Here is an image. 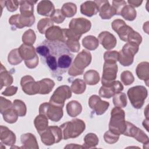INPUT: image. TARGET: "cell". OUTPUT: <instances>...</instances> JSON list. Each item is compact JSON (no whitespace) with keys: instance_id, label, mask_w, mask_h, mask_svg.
<instances>
[{"instance_id":"cell-47","label":"cell","mask_w":149,"mask_h":149,"mask_svg":"<svg viewBox=\"0 0 149 149\" xmlns=\"http://www.w3.org/2000/svg\"><path fill=\"white\" fill-rule=\"evenodd\" d=\"M50 17H51V19L53 22L58 24L62 23L65 19V16L62 13L61 9H55L54 13L52 14V15Z\"/></svg>"},{"instance_id":"cell-38","label":"cell","mask_w":149,"mask_h":149,"mask_svg":"<svg viewBox=\"0 0 149 149\" xmlns=\"http://www.w3.org/2000/svg\"><path fill=\"white\" fill-rule=\"evenodd\" d=\"M61 11L63 15L67 17H73L77 12V6L72 2H67L63 5Z\"/></svg>"},{"instance_id":"cell-39","label":"cell","mask_w":149,"mask_h":149,"mask_svg":"<svg viewBox=\"0 0 149 149\" xmlns=\"http://www.w3.org/2000/svg\"><path fill=\"white\" fill-rule=\"evenodd\" d=\"M2 115L5 121L9 123H15L17 121L19 116L17 111L13 108V107L4 111Z\"/></svg>"},{"instance_id":"cell-34","label":"cell","mask_w":149,"mask_h":149,"mask_svg":"<svg viewBox=\"0 0 149 149\" xmlns=\"http://www.w3.org/2000/svg\"><path fill=\"white\" fill-rule=\"evenodd\" d=\"M98 144V138L97 136L93 133L87 134L84 138V144L83 147L84 148H95Z\"/></svg>"},{"instance_id":"cell-48","label":"cell","mask_w":149,"mask_h":149,"mask_svg":"<svg viewBox=\"0 0 149 149\" xmlns=\"http://www.w3.org/2000/svg\"><path fill=\"white\" fill-rule=\"evenodd\" d=\"M0 112L1 114L3 113L4 111L12 107V104L10 101L1 97H0Z\"/></svg>"},{"instance_id":"cell-50","label":"cell","mask_w":149,"mask_h":149,"mask_svg":"<svg viewBox=\"0 0 149 149\" xmlns=\"http://www.w3.org/2000/svg\"><path fill=\"white\" fill-rule=\"evenodd\" d=\"M19 5H20V1L15 0L6 1L5 2V6H6L8 10L11 12L16 11L19 7Z\"/></svg>"},{"instance_id":"cell-7","label":"cell","mask_w":149,"mask_h":149,"mask_svg":"<svg viewBox=\"0 0 149 149\" xmlns=\"http://www.w3.org/2000/svg\"><path fill=\"white\" fill-rule=\"evenodd\" d=\"M139 51V45L127 42L122 50L119 52V63L123 66L131 65L134 61V56Z\"/></svg>"},{"instance_id":"cell-43","label":"cell","mask_w":149,"mask_h":149,"mask_svg":"<svg viewBox=\"0 0 149 149\" xmlns=\"http://www.w3.org/2000/svg\"><path fill=\"white\" fill-rule=\"evenodd\" d=\"M13 108L17 111L19 116H24L26 114L27 108L26 104L23 101L20 100H14L13 104Z\"/></svg>"},{"instance_id":"cell-15","label":"cell","mask_w":149,"mask_h":149,"mask_svg":"<svg viewBox=\"0 0 149 149\" xmlns=\"http://www.w3.org/2000/svg\"><path fill=\"white\" fill-rule=\"evenodd\" d=\"M126 130L123 134L126 136L132 137L137 141L144 144H148V137L142 130L129 122L126 121Z\"/></svg>"},{"instance_id":"cell-24","label":"cell","mask_w":149,"mask_h":149,"mask_svg":"<svg viewBox=\"0 0 149 149\" xmlns=\"http://www.w3.org/2000/svg\"><path fill=\"white\" fill-rule=\"evenodd\" d=\"M136 73L137 77L144 81L147 86H148L149 80V63L147 62H142L138 64Z\"/></svg>"},{"instance_id":"cell-53","label":"cell","mask_w":149,"mask_h":149,"mask_svg":"<svg viewBox=\"0 0 149 149\" xmlns=\"http://www.w3.org/2000/svg\"><path fill=\"white\" fill-rule=\"evenodd\" d=\"M65 148H83V146H78L77 144H68L67 145L66 147H65Z\"/></svg>"},{"instance_id":"cell-37","label":"cell","mask_w":149,"mask_h":149,"mask_svg":"<svg viewBox=\"0 0 149 149\" xmlns=\"http://www.w3.org/2000/svg\"><path fill=\"white\" fill-rule=\"evenodd\" d=\"M70 88L74 94H81L85 91L86 84L84 80L80 79H76L72 83Z\"/></svg>"},{"instance_id":"cell-51","label":"cell","mask_w":149,"mask_h":149,"mask_svg":"<svg viewBox=\"0 0 149 149\" xmlns=\"http://www.w3.org/2000/svg\"><path fill=\"white\" fill-rule=\"evenodd\" d=\"M17 87L16 86H9L2 93V94L5 96H12L15 95L17 91Z\"/></svg>"},{"instance_id":"cell-40","label":"cell","mask_w":149,"mask_h":149,"mask_svg":"<svg viewBox=\"0 0 149 149\" xmlns=\"http://www.w3.org/2000/svg\"><path fill=\"white\" fill-rule=\"evenodd\" d=\"M8 62L12 65H16L22 62L23 59L19 54L18 48L12 49L9 52L8 56Z\"/></svg>"},{"instance_id":"cell-23","label":"cell","mask_w":149,"mask_h":149,"mask_svg":"<svg viewBox=\"0 0 149 149\" xmlns=\"http://www.w3.org/2000/svg\"><path fill=\"white\" fill-rule=\"evenodd\" d=\"M80 12L88 17H91L98 12V8L94 1H88L81 3Z\"/></svg>"},{"instance_id":"cell-19","label":"cell","mask_w":149,"mask_h":149,"mask_svg":"<svg viewBox=\"0 0 149 149\" xmlns=\"http://www.w3.org/2000/svg\"><path fill=\"white\" fill-rule=\"evenodd\" d=\"M97 4L100 16L102 19H110L116 15V12L108 1H94Z\"/></svg>"},{"instance_id":"cell-18","label":"cell","mask_w":149,"mask_h":149,"mask_svg":"<svg viewBox=\"0 0 149 149\" xmlns=\"http://www.w3.org/2000/svg\"><path fill=\"white\" fill-rule=\"evenodd\" d=\"M123 90V86L119 81L115 80L111 85L105 86H102L99 90V95L100 97L105 98H110L113 95Z\"/></svg>"},{"instance_id":"cell-27","label":"cell","mask_w":149,"mask_h":149,"mask_svg":"<svg viewBox=\"0 0 149 149\" xmlns=\"http://www.w3.org/2000/svg\"><path fill=\"white\" fill-rule=\"evenodd\" d=\"M37 1H20V12L22 15L25 17H31L34 16V5Z\"/></svg>"},{"instance_id":"cell-8","label":"cell","mask_w":149,"mask_h":149,"mask_svg":"<svg viewBox=\"0 0 149 149\" xmlns=\"http://www.w3.org/2000/svg\"><path fill=\"white\" fill-rule=\"evenodd\" d=\"M39 134L41 141L45 146H51L54 143H58L63 138L62 130L57 126H48Z\"/></svg>"},{"instance_id":"cell-36","label":"cell","mask_w":149,"mask_h":149,"mask_svg":"<svg viewBox=\"0 0 149 149\" xmlns=\"http://www.w3.org/2000/svg\"><path fill=\"white\" fill-rule=\"evenodd\" d=\"M113 104L115 107L125 108L127 105V97L125 93L121 91L118 92L113 95Z\"/></svg>"},{"instance_id":"cell-3","label":"cell","mask_w":149,"mask_h":149,"mask_svg":"<svg viewBox=\"0 0 149 149\" xmlns=\"http://www.w3.org/2000/svg\"><path fill=\"white\" fill-rule=\"evenodd\" d=\"M91 59V53L87 50H82L76 56L68 70V74L72 76L82 74L84 69L90 64Z\"/></svg>"},{"instance_id":"cell-42","label":"cell","mask_w":149,"mask_h":149,"mask_svg":"<svg viewBox=\"0 0 149 149\" xmlns=\"http://www.w3.org/2000/svg\"><path fill=\"white\" fill-rule=\"evenodd\" d=\"M36 40V36L34 31L32 29H29L26 31L22 36V41L27 45H33Z\"/></svg>"},{"instance_id":"cell-44","label":"cell","mask_w":149,"mask_h":149,"mask_svg":"<svg viewBox=\"0 0 149 149\" xmlns=\"http://www.w3.org/2000/svg\"><path fill=\"white\" fill-rule=\"evenodd\" d=\"M104 59L105 62L116 63L119 59V52L116 51H106L104 54Z\"/></svg>"},{"instance_id":"cell-30","label":"cell","mask_w":149,"mask_h":149,"mask_svg":"<svg viewBox=\"0 0 149 149\" xmlns=\"http://www.w3.org/2000/svg\"><path fill=\"white\" fill-rule=\"evenodd\" d=\"M66 111L71 117H76L82 111L81 105L77 101L73 100L66 104Z\"/></svg>"},{"instance_id":"cell-45","label":"cell","mask_w":149,"mask_h":149,"mask_svg":"<svg viewBox=\"0 0 149 149\" xmlns=\"http://www.w3.org/2000/svg\"><path fill=\"white\" fill-rule=\"evenodd\" d=\"M120 79L125 86L132 84L134 81V77L132 73L129 70L123 71L120 74Z\"/></svg>"},{"instance_id":"cell-22","label":"cell","mask_w":149,"mask_h":149,"mask_svg":"<svg viewBox=\"0 0 149 149\" xmlns=\"http://www.w3.org/2000/svg\"><path fill=\"white\" fill-rule=\"evenodd\" d=\"M55 7L53 3L50 1H41L37 7V12L40 15L44 16H51L55 11Z\"/></svg>"},{"instance_id":"cell-52","label":"cell","mask_w":149,"mask_h":149,"mask_svg":"<svg viewBox=\"0 0 149 149\" xmlns=\"http://www.w3.org/2000/svg\"><path fill=\"white\" fill-rule=\"evenodd\" d=\"M143 1H137V0H129L127 1V3L132 7H139L141 5Z\"/></svg>"},{"instance_id":"cell-33","label":"cell","mask_w":149,"mask_h":149,"mask_svg":"<svg viewBox=\"0 0 149 149\" xmlns=\"http://www.w3.org/2000/svg\"><path fill=\"white\" fill-rule=\"evenodd\" d=\"M83 46L88 50L93 51L97 49L99 45L98 40L93 36H86L82 40Z\"/></svg>"},{"instance_id":"cell-20","label":"cell","mask_w":149,"mask_h":149,"mask_svg":"<svg viewBox=\"0 0 149 149\" xmlns=\"http://www.w3.org/2000/svg\"><path fill=\"white\" fill-rule=\"evenodd\" d=\"M98 38L99 42L107 50L114 48L117 43L116 37L110 32L107 31H102L98 35Z\"/></svg>"},{"instance_id":"cell-6","label":"cell","mask_w":149,"mask_h":149,"mask_svg":"<svg viewBox=\"0 0 149 149\" xmlns=\"http://www.w3.org/2000/svg\"><path fill=\"white\" fill-rule=\"evenodd\" d=\"M22 58L24 61V63L29 69H33L38 64V57L36 51L33 45L22 44L18 48Z\"/></svg>"},{"instance_id":"cell-28","label":"cell","mask_w":149,"mask_h":149,"mask_svg":"<svg viewBox=\"0 0 149 149\" xmlns=\"http://www.w3.org/2000/svg\"><path fill=\"white\" fill-rule=\"evenodd\" d=\"M13 81V79L12 76L1 63L0 70V89H2L3 86H10Z\"/></svg>"},{"instance_id":"cell-35","label":"cell","mask_w":149,"mask_h":149,"mask_svg":"<svg viewBox=\"0 0 149 149\" xmlns=\"http://www.w3.org/2000/svg\"><path fill=\"white\" fill-rule=\"evenodd\" d=\"M120 15L128 21L134 20L137 15L136 10L129 5H126L122 9Z\"/></svg>"},{"instance_id":"cell-10","label":"cell","mask_w":149,"mask_h":149,"mask_svg":"<svg viewBox=\"0 0 149 149\" xmlns=\"http://www.w3.org/2000/svg\"><path fill=\"white\" fill-rule=\"evenodd\" d=\"M71 96L72 91L70 87L67 85L61 86L55 90L50 98L49 102L63 108L65 101L70 98Z\"/></svg>"},{"instance_id":"cell-25","label":"cell","mask_w":149,"mask_h":149,"mask_svg":"<svg viewBox=\"0 0 149 149\" xmlns=\"http://www.w3.org/2000/svg\"><path fill=\"white\" fill-rule=\"evenodd\" d=\"M20 140L23 144L20 148H38L36 137L30 133L22 134Z\"/></svg>"},{"instance_id":"cell-54","label":"cell","mask_w":149,"mask_h":149,"mask_svg":"<svg viewBox=\"0 0 149 149\" xmlns=\"http://www.w3.org/2000/svg\"><path fill=\"white\" fill-rule=\"evenodd\" d=\"M143 125L144 126V127H145L147 130V132H148V119H147L146 120V123L144 121V120H143Z\"/></svg>"},{"instance_id":"cell-4","label":"cell","mask_w":149,"mask_h":149,"mask_svg":"<svg viewBox=\"0 0 149 149\" xmlns=\"http://www.w3.org/2000/svg\"><path fill=\"white\" fill-rule=\"evenodd\" d=\"M64 140L76 138L80 136L86 129L84 122L79 119H74L66 122L60 126Z\"/></svg>"},{"instance_id":"cell-13","label":"cell","mask_w":149,"mask_h":149,"mask_svg":"<svg viewBox=\"0 0 149 149\" xmlns=\"http://www.w3.org/2000/svg\"><path fill=\"white\" fill-rule=\"evenodd\" d=\"M35 22V17H25L21 14L12 15L9 19V23L12 30L21 29L24 27H31Z\"/></svg>"},{"instance_id":"cell-41","label":"cell","mask_w":149,"mask_h":149,"mask_svg":"<svg viewBox=\"0 0 149 149\" xmlns=\"http://www.w3.org/2000/svg\"><path fill=\"white\" fill-rule=\"evenodd\" d=\"M54 26L53 21L49 18H43L39 20L37 24V29L41 34H45V31Z\"/></svg>"},{"instance_id":"cell-12","label":"cell","mask_w":149,"mask_h":149,"mask_svg":"<svg viewBox=\"0 0 149 149\" xmlns=\"http://www.w3.org/2000/svg\"><path fill=\"white\" fill-rule=\"evenodd\" d=\"M118 65L116 63L104 62L103 72L101 79L102 86H107L111 85L117 77Z\"/></svg>"},{"instance_id":"cell-17","label":"cell","mask_w":149,"mask_h":149,"mask_svg":"<svg viewBox=\"0 0 149 149\" xmlns=\"http://www.w3.org/2000/svg\"><path fill=\"white\" fill-rule=\"evenodd\" d=\"M88 105L97 115H101L104 114L108 109L109 103L102 101L101 98L97 95H93L89 98Z\"/></svg>"},{"instance_id":"cell-29","label":"cell","mask_w":149,"mask_h":149,"mask_svg":"<svg viewBox=\"0 0 149 149\" xmlns=\"http://www.w3.org/2000/svg\"><path fill=\"white\" fill-rule=\"evenodd\" d=\"M40 86L38 94H49L55 86V82L48 78L43 79L38 81Z\"/></svg>"},{"instance_id":"cell-46","label":"cell","mask_w":149,"mask_h":149,"mask_svg":"<svg viewBox=\"0 0 149 149\" xmlns=\"http://www.w3.org/2000/svg\"><path fill=\"white\" fill-rule=\"evenodd\" d=\"M119 139V135L113 133L109 130L106 132L104 135V139L107 143L114 144L118 141Z\"/></svg>"},{"instance_id":"cell-1","label":"cell","mask_w":149,"mask_h":149,"mask_svg":"<svg viewBox=\"0 0 149 149\" xmlns=\"http://www.w3.org/2000/svg\"><path fill=\"white\" fill-rule=\"evenodd\" d=\"M36 51L52 76L61 81L63 74L69 70L73 58V55L65 43L46 39L37 47Z\"/></svg>"},{"instance_id":"cell-14","label":"cell","mask_w":149,"mask_h":149,"mask_svg":"<svg viewBox=\"0 0 149 149\" xmlns=\"http://www.w3.org/2000/svg\"><path fill=\"white\" fill-rule=\"evenodd\" d=\"M111 26L112 29L118 34L119 38L125 42H127V40L133 31V29L127 25L125 21L122 19H115L112 23Z\"/></svg>"},{"instance_id":"cell-2","label":"cell","mask_w":149,"mask_h":149,"mask_svg":"<svg viewBox=\"0 0 149 149\" xmlns=\"http://www.w3.org/2000/svg\"><path fill=\"white\" fill-rule=\"evenodd\" d=\"M125 111L119 107H115L111 111V118L109 123V130L113 133L120 135L126 130Z\"/></svg>"},{"instance_id":"cell-21","label":"cell","mask_w":149,"mask_h":149,"mask_svg":"<svg viewBox=\"0 0 149 149\" xmlns=\"http://www.w3.org/2000/svg\"><path fill=\"white\" fill-rule=\"evenodd\" d=\"M0 139L2 143L7 146H13L16 143L15 134L6 126H0Z\"/></svg>"},{"instance_id":"cell-9","label":"cell","mask_w":149,"mask_h":149,"mask_svg":"<svg viewBox=\"0 0 149 149\" xmlns=\"http://www.w3.org/2000/svg\"><path fill=\"white\" fill-rule=\"evenodd\" d=\"M39 114L45 115L53 122L59 121L63 116L62 108L51 104L50 102H44L40 105Z\"/></svg>"},{"instance_id":"cell-49","label":"cell","mask_w":149,"mask_h":149,"mask_svg":"<svg viewBox=\"0 0 149 149\" xmlns=\"http://www.w3.org/2000/svg\"><path fill=\"white\" fill-rule=\"evenodd\" d=\"M126 5L125 1H112V6L115 10L116 15H120L122 8Z\"/></svg>"},{"instance_id":"cell-11","label":"cell","mask_w":149,"mask_h":149,"mask_svg":"<svg viewBox=\"0 0 149 149\" xmlns=\"http://www.w3.org/2000/svg\"><path fill=\"white\" fill-rule=\"evenodd\" d=\"M69 27L75 34L81 36L90 30L91 23L89 20L83 17L74 18L70 20Z\"/></svg>"},{"instance_id":"cell-31","label":"cell","mask_w":149,"mask_h":149,"mask_svg":"<svg viewBox=\"0 0 149 149\" xmlns=\"http://www.w3.org/2000/svg\"><path fill=\"white\" fill-rule=\"evenodd\" d=\"M83 79L86 84L88 85H95L100 81V75L98 72L91 69L84 74Z\"/></svg>"},{"instance_id":"cell-32","label":"cell","mask_w":149,"mask_h":149,"mask_svg":"<svg viewBox=\"0 0 149 149\" xmlns=\"http://www.w3.org/2000/svg\"><path fill=\"white\" fill-rule=\"evenodd\" d=\"M34 124L38 134H40L48 127V118L44 115L39 114L34 119Z\"/></svg>"},{"instance_id":"cell-26","label":"cell","mask_w":149,"mask_h":149,"mask_svg":"<svg viewBox=\"0 0 149 149\" xmlns=\"http://www.w3.org/2000/svg\"><path fill=\"white\" fill-rule=\"evenodd\" d=\"M45 34L46 38L48 40L63 41L62 29H61L59 26H53L49 27L45 31Z\"/></svg>"},{"instance_id":"cell-5","label":"cell","mask_w":149,"mask_h":149,"mask_svg":"<svg viewBox=\"0 0 149 149\" xmlns=\"http://www.w3.org/2000/svg\"><path fill=\"white\" fill-rule=\"evenodd\" d=\"M127 94L132 106L136 109H140L147 97L148 91L143 86H136L130 88Z\"/></svg>"},{"instance_id":"cell-16","label":"cell","mask_w":149,"mask_h":149,"mask_svg":"<svg viewBox=\"0 0 149 149\" xmlns=\"http://www.w3.org/2000/svg\"><path fill=\"white\" fill-rule=\"evenodd\" d=\"M20 85L22 90L26 94L35 95L39 93V84L31 76L26 75L22 77L20 81Z\"/></svg>"}]
</instances>
